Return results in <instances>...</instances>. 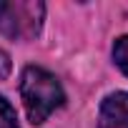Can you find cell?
<instances>
[{
	"label": "cell",
	"instance_id": "6da1fadb",
	"mask_svg": "<svg viewBox=\"0 0 128 128\" xmlns=\"http://www.w3.org/2000/svg\"><path fill=\"white\" fill-rule=\"evenodd\" d=\"M20 96H23V106H25L28 118H30L33 126H40L66 100V93H63L58 78L53 73H48L45 68H38V66H28L23 70Z\"/></svg>",
	"mask_w": 128,
	"mask_h": 128
},
{
	"label": "cell",
	"instance_id": "7a4b0ae2",
	"mask_svg": "<svg viewBox=\"0 0 128 128\" xmlns=\"http://www.w3.org/2000/svg\"><path fill=\"white\" fill-rule=\"evenodd\" d=\"M45 5L43 3H23V0H0V33L8 38L28 40L38 35L43 25Z\"/></svg>",
	"mask_w": 128,
	"mask_h": 128
},
{
	"label": "cell",
	"instance_id": "3957f363",
	"mask_svg": "<svg viewBox=\"0 0 128 128\" xmlns=\"http://www.w3.org/2000/svg\"><path fill=\"white\" fill-rule=\"evenodd\" d=\"M98 128H128V93L118 90L103 98Z\"/></svg>",
	"mask_w": 128,
	"mask_h": 128
},
{
	"label": "cell",
	"instance_id": "277c9868",
	"mask_svg": "<svg viewBox=\"0 0 128 128\" xmlns=\"http://www.w3.org/2000/svg\"><path fill=\"white\" fill-rule=\"evenodd\" d=\"M113 60H116V66L128 76V35H120L113 45Z\"/></svg>",
	"mask_w": 128,
	"mask_h": 128
},
{
	"label": "cell",
	"instance_id": "5b68a950",
	"mask_svg": "<svg viewBox=\"0 0 128 128\" xmlns=\"http://www.w3.org/2000/svg\"><path fill=\"white\" fill-rule=\"evenodd\" d=\"M0 128H18V116L3 96H0Z\"/></svg>",
	"mask_w": 128,
	"mask_h": 128
},
{
	"label": "cell",
	"instance_id": "8992f818",
	"mask_svg": "<svg viewBox=\"0 0 128 128\" xmlns=\"http://www.w3.org/2000/svg\"><path fill=\"white\" fill-rule=\"evenodd\" d=\"M8 76H10V55L0 50V78H8Z\"/></svg>",
	"mask_w": 128,
	"mask_h": 128
}]
</instances>
